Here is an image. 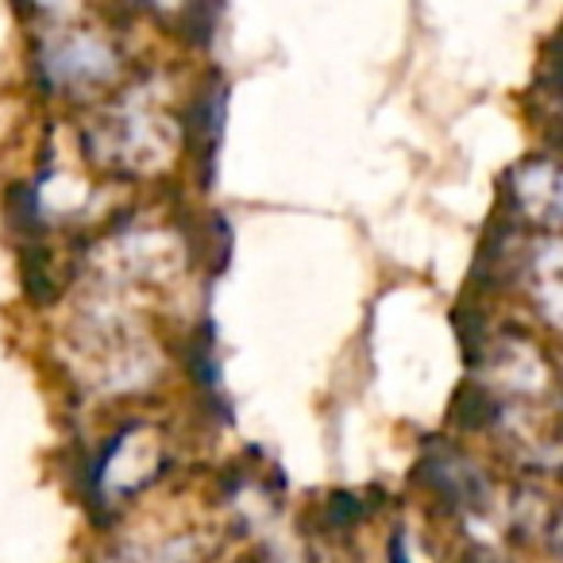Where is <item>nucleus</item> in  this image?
Returning a JSON list of instances; mask_svg holds the SVG:
<instances>
[{"label": "nucleus", "instance_id": "obj_5", "mask_svg": "<svg viewBox=\"0 0 563 563\" xmlns=\"http://www.w3.org/2000/svg\"><path fill=\"white\" fill-rule=\"evenodd\" d=\"M20 282H24L27 298L35 306H47V301L58 298V282L51 274V255L47 247H40V240L20 243Z\"/></svg>", "mask_w": 563, "mask_h": 563}, {"label": "nucleus", "instance_id": "obj_3", "mask_svg": "<svg viewBox=\"0 0 563 563\" xmlns=\"http://www.w3.org/2000/svg\"><path fill=\"white\" fill-rule=\"evenodd\" d=\"M4 217L9 228L20 243H35L47 224H43V197H40V181H12L4 189Z\"/></svg>", "mask_w": 563, "mask_h": 563}, {"label": "nucleus", "instance_id": "obj_6", "mask_svg": "<svg viewBox=\"0 0 563 563\" xmlns=\"http://www.w3.org/2000/svg\"><path fill=\"white\" fill-rule=\"evenodd\" d=\"M367 517V506L360 501V494L352 490H332L329 501L321 506V521L329 532H336V537H344V532H352L355 525Z\"/></svg>", "mask_w": 563, "mask_h": 563}, {"label": "nucleus", "instance_id": "obj_2", "mask_svg": "<svg viewBox=\"0 0 563 563\" xmlns=\"http://www.w3.org/2000/svg\"><path fill=\"white\" fill-rule=\"evenodd\" d=\"M224 104H228V86L220 78H212L186 109V140H189V151L201 155L205 186L212 181V158H217V147H220V132H224Z\"/></svg>", "mask_w": 563, "mask_h": 563}, {"label": "nucleus", "instance_id": "obj_7", "mask_svg": "<svg viewBox=\"0 0 563 563\" xmlns=\"http://www.w3.org/2000/svg\"><path fill=\"white\" fill-rule=\"evenodd\" d=\"M390 563H409V548H406V532H394L390 537V548H386Z\"/></svg>", "mask_w": 563, "mask_h": 563}, {"label": "nucleus", "instance_id": "obj_1", "mask_svg": "<svg viewBox=\"0 0 563 563\" xmlns=\"http://www.w3.org/2000/svg\"><path fill=\"white\" fill-rule=\"evenodd\" d=\"M117 70V55L109 43L89 40V35H74V40L51 43L40 47L35 55V78L47 93L66 86H81V81H101Z\"/></svg>", "mask_w": 563, "mask_h": 563}, {"label": "nucleus", "instance_id": "obj_4", "mask_svg": "<svg viewBox=\"0 0 563 563\" xmlns=\"http://www.w3.org/2000/svg\"><path fill=\"white\" fill-rule=\"evenodd\" d=\"M452 421L460 424V429H471V432L494 429V424L501 421V401L494 398L483 383H467L452 401Z\"/></svg>", "mask_w": 563, "mask_h": 563}]
</instances>
